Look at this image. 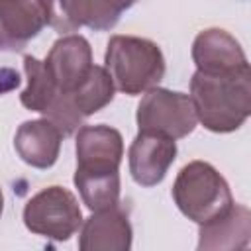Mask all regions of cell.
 Returning a JSON list of instances; mask_svg holds the SVG:
<instances>
[{
	"label": "cell",
	"instance_id": "cell-1",
	"mask_svg": "<svg viewBox=\"0 0 251 251\" xmlns=\"http://www.w3.org/2000/svg\"><path fill=\"white\" fill-rule=\"evenodd\" d=\"M190 100L198 122L214 133L239 129L251 114V69L249 65L224 75L196 71L190 78Z\"/></svg>",
	"mask_w": 251,
	"mask_h": 251
},
{
	"label": "cell",
	"instance_id": "cell-2",
	"mask_svg": "<svg viewBox=\"0 0 251 251\" xmlns=\"http://www.w3.org/2000/svg\"><path fill=\"white\" fill-rule=\"evenodd\" d=\"M104 67L110 73L116 90L127 96L147 92L165 76V57L161 47L155 41L137 35H112L106 45Z\"/></svg>",
	"mask_w": 251,
	"mask_h": 251
},
{
	"label": "cell",
	"instance_id": "cell-3",
	"mask_svg": "<svg viewBox=\"0 0 251 251\" xmlns=\"http://www.w3.org/2000/svg\"><path fill=\"white\" fill-rule=\"evenodd\" d=\"M171 194L176 208L198 226L224 216L235 204L227 180L206 161L186 163L178 171Z\"/></svg>",
	"mask_w": 251,
	"mask_h": 251
},
{
	"label": "cell",
	"instance_id": "cell-4",
	"mask_svg": "<svg viewBox=\"0 0 251 251\" xmlns=\"http://www.w3.org/2000/svg\"><path fill=\"white\" fill-rule=\"evenodd\" d=\"M25 227L41 237L53 241L71 239L82 226V212L78 200L65 186L53 184L33 194L24 206Z\"/></svg>",
	"mask_w": 251,
	"mask_h": 251
},
{
	"label": "cell",
	"instance_id": "cell-5",
	"mask_svg": "<svg viewBox=\"0 0 251 251\" xmlns=\"http://www.w3.org/2000/svg\"><path fill=\"white\" fill-rule=\"evenodd\" d=\"M135 122L139 131H153L173 139H182L194 131L198 118L188 94L153 86L143 92V98L137 104Z\"/></svg>",
	"mask_w": 251,
	"mask_h": 251
},
{
	"label": "cell",
	"instance_id": "cell-6",
	"mask_svg": "<svg viewBox=\"0 0 251 251\" xmlns=\"http://www.w3.org/2000/svg\"><path fill=\"white\" fill-rule=\"evenodd\" d=\"M176 159V139L163 133L139 131L127 151L129 175L143 186L151 188L163 182L169 173V167Z\"/></svg>",
	"mask_w": 251,
	"mask_h": 251
},
{
	"label": "cell",
	"instance_id": "cell-7",
	"mask_svg": "<svg viewBox=\"0 0 251 251\" xmlns=\"http://www.w3.org/2000/svg\"><path fill=\"white\" fill-rule=\"evenodd\" d=\"M45 67L57 88L65 94L73 92L92 69V47L86 37L69 33L59 37L45 57Z\"/></svg>",
	"mask_w": 251,
	"mask_h": 251
},
{
	"label": "cell",
	"instance_id": "cell-8",
	"mask_svg": "<svg viewBox=\"0 0 251 251\" xmlns=\"http://www.w3.org/2000/svg\"><path fill=\"white\" fill-rule=\"evenodd\" d=\"M192 61L196 65V71L208 75L235 73L249 65L239 41L222 27L202 29L194 37Z\"/></svg>",
	"mask_w": 251,
	"mask_h": 251
},
{
	"label": "cell",
	"instance_id": "cell-9",
	"mask_svg": "<svg viewBox=\"0 0 251 251\" xmlns=\"http://www.w3.org/2000/svg\"><path fill=\"white\" fill-rule=\"evenodd\" d=\"M41 4L47 25L59 33L78 31L82 25L106 31L120 20L100 0H41Z\"/></svg>",
	"mask_w": 251,
	"mask_h": 251
},
{
	"label": "cell",
	"instance_id": "cell-10",
	"mask_svg": "<svg viewBox=\"0 0 251 251\" xmlns=\"http://www.w3.org/2000/svg\"><path fill=\"white\" fill-rule=\"evenodd\" d=\"M76 169L84 171H120L124 157V137L116 127L96 124L82 126L75 141Z\"/></svg>",
	"mask_w": 251,
	"mask_h": 251
},
{
	"label": "cell",
	"instance_id": "cell-11",
	"mask_svg": "<svg viewBox=\"0 0 251 251\" xmlns=\"http://www.w3.org/2000/svg\"><path fill=\"white\" fill-rule=\"evenodd\" d=\"M131 224L120 206L94 210L82 220L78 249L80 251H127L131 249Z\"/></svg>",
	"mask_w": 251,
	"mask_h": 251
},
{
	"label": "cell",
	"instance_id": "cell-12",
	"mask_svg": "<svg viewBox=\"0 0 251 251\" xmlns=\"http://www.w3.org/2000/svg\"><path fill=\"white\" fill-rule=\"evenodd\" d=\"M45 25L41 0H0V51H22Z\"/></svg>",
	"mask_w": 251,
	"mask_h": 251
},
{
	"label": "cell",
	"instance_id": "cell-13",
	"mask_svg": "<svg viewBox=\"0 0 251 251\" xmlns=\"http://www.w3.org/2000/svg\"><path fill=\"white\" fill-rule=\"evenodd\" d=\"M61 141V129L47 118L24 122L14 135L16 153L33 169H51L59 159Z\"/></svg>",
	"mask_w": 251,
	"mask_h": 251
},
{
	"label": "cell",
	"instance_id": "cell-14",
	"mask_svg": "<svg viewBox=\"0 0 251 251\" xmlns=\"http://www.w3.org/2000/svg\"><path fill=\"white\" fill-rule=\"evenodd\" d=\"M251 237V212L243 204H233L224 216L202 224L198 229L200 251L245 249Z\"/></svg>",
	"mask_w": 251,
	"mask_h": 251
},
{
	"label": "cell",
	"instance_id": "cell-15",
	"mask_svg": "<svg viewBox=\"0 0 251 251\" xmlns=\"http://www.w3.org/2000/svg\"><path fill=\"white\" fill-rule=\"evenodd\" d=\"M75 186L82 204L94 212L120 206V171H75Z\"/></svg>",
	"mask_w": 251,
	"mask_h": 251
},
{
	"label": "cell",
	"instance_id": "cell-16",
	"mask_svg": "<svg viewBox=\"0 0 251 251\" xmlns=\"http://www.w3.org/2000/svg\"><path fill=\"white\" fill-rule=\"evenodd\" d=\"M24 73L27 78V86L22 90L20 102L24 108H27L31 112H39L45 116L61 90L57 88L45 63L33 55L24 57Z\"/></svg>",
	"mask_w": 251,
	"mask_h": 251
},
{
	"label": "cell",
	"instance_id": "cell-17",
	"mask_svg": "<svg viewBox=\"0 0 251 251\" xmlns=\"http://www.w3.org/2000/svg\"><path fill=\"white\" fill-rule=\"evenodd\" d=\"M114 92H116V86L106 67L92 65L86 78L73 92H69V98L73 106L78 110V114L82 118H88L100 112L102 108H106L114 100Z\"/></svg>",
	"mask_w": 251,
	"mask_h": 251
},
{
	"label": "cell",
	"instance_id": "cell-18",
	"mask_svg": "<svg viewBox=\"0 0 251 251\" xmlns=\"http://www.w3.org/2000/svg\"><path fill=\"white\" fill-rule=\"evenodd\" d=\"M20 82H22V78H20V75L14 69H8V67L0 69V94L18 88Z\"/></svg>",
	"mask_w": 251,
	"mask_h": 251
},
{
	"label": "cell",
	"instance_id": "cell-19",
	"mask_svg": "<svg viewBox=\"0 0 251 251\" xmlns=\"http://www.w3.org/2000/svg\"><path fill=\"white\" fill-rule=\"evenodd\" d=\"M100 2H102L112 14H116V16L120 18L124 10H129V8H131L135 2H139V0H100Z\"/></svg>",
	"mask_w": 251,
	"mask_h": 251
},
{
	"label": "cell",
	"instance_id": "cell-20",
	"mask_svg": "<svg viewBox=\"0 0 251 251\" xmlns=\"http://www.w3.org/2000/svg\"><path fill=\"white\" fill-rule=\"evenodd\" d=\"M4 212V194H2V188H0V216Z\"/></svg>",
	"mask_w": 251,
	"mask_h": 251
}]
</instances>
